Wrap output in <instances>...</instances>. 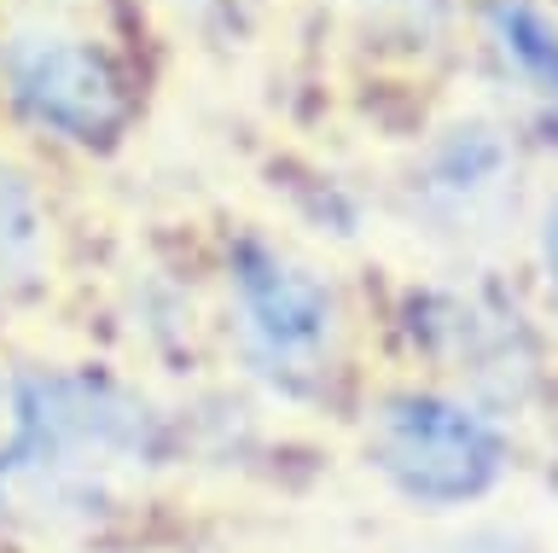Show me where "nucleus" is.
Returning a JSON list of instances; mask_svg holds the SVG:
<instances>
[{"mask_svg": "<svg viewBox=\"0 0 558 553\" xmlns=\"http://www.w3.org/2000/svg\"><path fill=\"white\" fill-rule=\"evenodd\" d=\"M488 47L500 71L518 82L541 117H558V24L535 0H495L488 7Z\"/></svg>", "mask_w": 558, "mask_h": 553, "instance_id": "6", "label": "nucleus"}, {"mask_svg": "<svg viewBox=\"0 0 558 553\" xmlns=\"http://www.w3.org/2000/svg\"><path fill=\"white\" fill-rule=\"evenodd\" d=\"M41 274V211L29 187L0 169V291L29 286Z\"/></svg>", "mask_w": 558, "mask_h": 553, "instance_id": "7", "label": "nucleus"}, {"mask_svg": "<svg viewBox=\"0 0 558 553\" xmlns=\"http://www.w3.org/2000/svg\"><path fill=\"white\" fill-rule=\"evenodd\" d=\"M0 76L35 123L59 129L70 141L111 134L129 106L111 47L59 7H29L0 29Z\"/></svg>", "mask_w": 558, "mask_h": 553, "instance_id": "2", "label": "nucleus"}, {"mask_svg": "<svg viewBox=\"0 0 558 553\" xmlns=\"http://www.w3.org/2000/svg\"><path fill=\"white\" fill-rule=\"evenodd\" d=\"M541 263H547V286H553V303H558V199L547 211V228H541Z\"/></svg>", "mask_w": 558, "mask_h": 553, "instance_id": "8", "label": "nucleus"}, {"mask_svg": "<svg viewBox=\"0 0 558 553\" xmlns=\"http://www.w3.org/2000/svg\"><path fill=\"white\" fill-rule=\"evenodd\" d=\"M151 413L87 373H35L17 390V431L0 448V518L24 530H82L151 472Z\"/></svg>", "mask_w": 558, "mask_h": 553, "instance_id": "1", "label": "nucleus"}, {"mask_svg": "<svg viewBox=\"0 0 558 553\" xmlns=\"http://www.w3.org/2000/svg\"><path fill=\"white\" fill-rule=\"evenodd\" d=\"M373 466L418 507H465L506 478V437L460 396H396L373 420Z\"/></svg>", "mask_w": 558, "mask_h": 553, "instance_id": "3", "label": "nucleus"}, {"mask_svg": "<svg viewBox=\"0 0 558 553\" xmlns=\"http://www.w3.org/2000/svg\"><path fill=\"white\" fill-rule=\"evenodd\" d=\"M425 199L448 228H483L506 199V146L488 129H453L430 164Z\"/></svg>", "mask_w": 558, "mask_h": 553, "instance_id": "5", "label": "nucleus"}, {"mask_svg": "<svg viewBox=\"0 0 558 553\" xmlns=\"http://www.w3.org/2000/svg\"><path fill=\"white\" fill-rule=\"evenodd\" d=\"M239 344L244 361L268 378L274 390H314L338 356V298L314 268L286 251L251 245L233 274Z\"/></svg>", "mask_w": 558, "mask_h": 553, "instance_id": "4", "label": "nucleus"}]
</instances>
